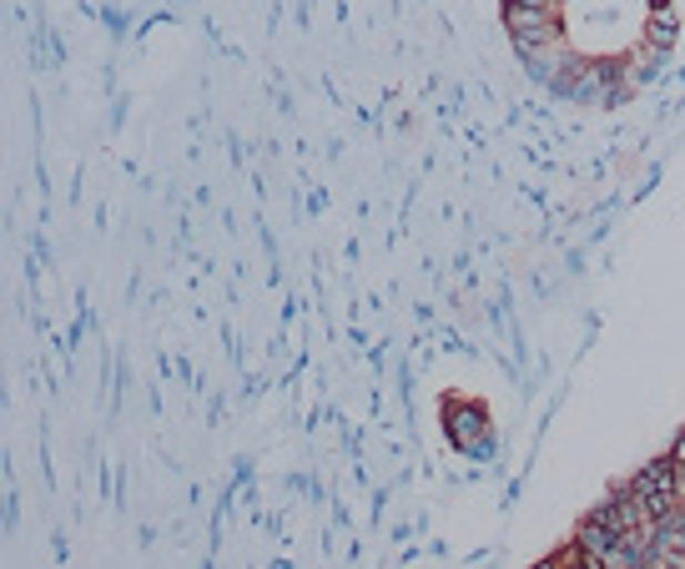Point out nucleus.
Returning <instances> with one entry per match:
<instances>
[{"label": "nucleus", "mask_w": 685, "mask_h": 569, "mask_svg": "<svg viewBox=\"0 0 685 569\" xmlns=\"http://www.w3.org/2000/svg\"><path fill=\"white\" fill-rule=\"evenodd\" d=\"M504 21L520 35V45L560 41V6H550V0H510V6H504Z\"/></svg>", "instance_id": "obj_1"}, {"label": "nucleus", "mask_w": 685, "mask_h": 569, "mask_svg": "<svg viewBox=\"0 0 685 569\" xmlns=\"http://www.w3.org/2000/svg\"><path fill=\"white\" fill-rule=\"evenodd\" d=\"M449 428L459 434V449H484L490 444V418L479 414L474 404H459V408H449Z\"/></svg>", "instance_id": "obj_2"}]
</instances>
